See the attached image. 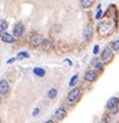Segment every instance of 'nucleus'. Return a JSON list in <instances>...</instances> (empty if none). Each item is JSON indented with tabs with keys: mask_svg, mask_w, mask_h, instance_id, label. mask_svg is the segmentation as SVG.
<instances>
[{
	"mask_svg": "<svg viewBox=\"0 0 119 123\" xmlns=\"http://www.w3.org/2000/svg\"><path fill=\"white\" fill-rule=\"evenodd\" d=\"M39 111H40V110H39V107H36V109L33 111V116H36V115L39 113Z\"/></svg>",
	"mask_w": 119,
	"mask_h": 123,
	"instance_id": "nucleus-23",
	"label": "nucleus"
},
{
	"mask_svg": "<svg viewBox=\"0 0 119 123\" xmlns=\"http://www.w3.org/2000/svg\"><path fill=\"white\" fill-rule=\"evenodd\" d=\"M15 60H16V58H11V59H9V60H7V64H11V63H13Z\"/></svg>",
	"mask_w": 119,
	"mask_h": 123,
	"instance_id": "nucleus-24",
	"label": "nucleus"
},
{
	"mask_svg": "<svg viewBox=\"0 0 119 123\" xmlns=\"http://www.w3.org/2000/svg\"><path fill=\"white\" fill-rule=\"evenodd\" d=\"M83 37H84L87 41H89V40L93 37V27H91L90 24H88V25L84 27V30H83Z\"/></svg>",
	"mask_w": 119,
	"mask_h": 123,
	"instance_id": "nucleus-6",
	"label": "nucleus"
},
{
	"mask_svg": "<svg viewBox=\"0 0 119 123\" xmlns=\"http://www.w3.org/2000/svg\"><path fill=\"white\" fill-rule=\"evenodd\" d=\"M57 94H58V92H57L55 88H51V89L48 91V98H49V99H54V98L57 97Z\"/></svg>",
	"mask_w": 119,
	"mask_h": 123,
	"instance_id": "nucleus-15",
	"label": "nucleus"
},
{
	"mask_svg": "<svg viewBox=\"0 0 119 123\" xmlns=\"http://www.w3.org/2000/svg\"><path fill=\"white\" fill-rule=\"evenodd\" d=\"M55 117L57 119H64L66 117V110L64 107H58L55 111Z\"/></svg>",
	"mask_w": 119,
	"mask_h": 123,
	"instance_id": "nucleus-9",
	"label": "nucleus"
},
{
	"mask_svg": "<svg viewBox=\"0 0 119 123\" xmlns=\"http://www.w3.org/2000/svg\"><path fill=\"white\" fill-rule=\"evenodd\" d=\"M97 77V73L95 70H88L85 74H84V81L85 82H93L95 81Z\"/></svg>",
	"mask_w": 119,
	"mask_h": 123,
	"instance_id": "nucleus-5",
	"label": "nucleus"
},
{
	"mask_svg": "<svg viewBox=\"0 0 119 123\" xmlns=\"http://www.w3.org/2000/svg\"><path fill=\"white\" fill-rule=\"evenodd\" d=\"M101 16H102L101 5H97V12H96V16H95V18H96V19H100V18H101Z\"/></svg>",
	"mask_w": 119,
	"mask_h": 123,
	"instance_id": "nucleus-19",
	"label": "nucleus"
},
{
	"mask_svg": "<svg viewBox=\"0 0 119 123\" xmlns=\"http://www.w3.org/2000/svg\"><path fill=\"white\" fill-rule=\"evenodd\" d=\"M93 52H94V54H97V53H99V46H97V45L94 46V51H93Z\"/></svg>",
	"mask_w": 119,
	"mask_h": 123,
	"instance_id": "nucleus-22",
	"label": "nucleus"
},
{
	"mask_svg": "<svg viewBox=\"0 0 119 123\" xmlns=\"http://www.w3.org/2000/svg\"><path fill=\"white\" fill-rule=\"evenodd\" d=\"M94 3V0H81V6L84 9H89Z\"/></svg>",
	"mask_w": 119,
	"mask_h": 123,
	"instance_id": "nucleus-12",
	"label": "nucleus"
},
{
	"mask_svg": "<svg viewBox=\"0 0 119 123\" xmlns=\"http://www.w3.org/2000/svg\"><path fill=\"white\" fill-rule=\"evenodd\" d=\"M79 95H81V89H79V88H74V89L70 91V93L68 94V100H69L70 103H75V101L78 100Z\"/></svg>",
	"mask_w": 119,
	"mask_h": 123,
	"instance_id": "nucleus-2",
	"label": "nucleus"
},
{
	"mask_svg": "<svg viewBox=\"0 0 119 123\" xmlns=\"http://www.w3.org/2000/svg\"><path fill=\"white\" fill-rule=\"evenodd\" d=\"M1 40H3L4 42H7V43H12V42L15 41L13 36L10 35V34H7V33H3V34H1Z\"/></svg>",
	"mask_w": 119,
	"mask_h": 123,
	"instance_id": "nucleus-10",
	"label": "nucleus"
},
{
	"mask_svg": "<svg viewBox=\"0 0 119 123\" xmlns=\"http://www.w3.org/2000/svg\"><path fill=\"white\" fill-rule=\"evenodd\" d=\"M112 49L115 51V52H119V39L118 40H114L112 42Z\"/></svg>",
	"mask_w": 119,
	"mask_h": 123,
	"instance_id": "nucleus-16",
	"label": "nucleus"
},
{
	"mask_svg": "<svg viewBox=\"0 0 119 123\" xmlns=\"http://www.w3.org/2000/svg\"><path fill=\"white\" fill-rule=\"evenodd\" d=\"M41 48L45 49V51H49V49H52V42H51L49 40L45 39L43 42H42V45H41Z\"/></svg>",
	"mask_w": 119,
	"mask_h": 123,
	"instance_id": "nucleus-11",
	"label": "nucleus"
},
{
	"mask_svg": "<svg viewBox=\"0 0 119 123\" xmlns=\"http://www.w3.org/2000/svg\"><path fill=\"white\" fill-rule=\"evenodd\" d=\"M17 57H18L19 59H23V58H29V53H28V52H19Z\"/></svg>",
	"mask_w": 119,
	"mask_h": 123,
	"instance_id": "nucleus-20",
	"label": "nucleus"
},
{
	"mask_svg": "<svg viewBox=\"0 0 119 123\" xmlns=\"http://www.w3.org/2000/svg\"><path fill=\"white\" fill-rule=\"evenodd\" d=\"M107 109L112 112V113H117L118 112V110H119V100H118V98H115V97H113V98H111L108 101H107Z\"/></svg>",
	"mask_w": 119,
	"mask_h": 123,
	"instance_id": "nucleus-1",
	"label": "nucleus"
},
{
	"mask_svg": "<svg viewBox=\"0 0 119 123\" xmlns=\"http://www.w3.org/2000/svg\"><path fill=\"white\" fill-rule=\"evenodd\" d=\"M45 123H55V122H54V121H52V119H48V121H47V122H45Z\"/></svg>",
	"mask_w": 119,
	"mask_h": 123,
	"instance_id": "nucleus-25",
	"label": "nucleus"
},
{
	"mask_svg": "<svg viewBox=\"0 0 119 123\" xmlns=\"http://www.w3.org/2000/svg\"><path fill=\"white\" fill-rule=\"evenodd\" d=\"M43 40H45V37L42 35H40V34H36V33L30 36V43L33 46H41Z\"/></svg>",
	"mask_w": 119,
	"mask_h": 123,
	"instance_id": "nucleus-3",
	"label": "nucleus"
},
{
	"mask_svg": "<svg viewBox=\"0 0 119 123\" xmlns=\"http://www.w3.org/2000/svg\"><path fill=\"white\" fill-rule=\"evenodd\" d=\"M77 81H78V76H77V75H74V76L71 77V81L69 82V86H70V87H74Z\"/></svg>",
	"mask_w": 119,
	"mask_h": 123,
	"instance_id": "nucleus-17",
	"label": "nucleus"
},
{
	"mask_svg": "<svg viewBox=\"0 0 119 123\" xmlns=\"http://www.w3.org/2000/svg\"><path fill=\"white\" fill-rule=\"evenodd\" d=\"M9 88H10V86H9V82L6 80L0 81V94H6Z\"/></svg>",
	"mask_w": 119,
	"mask_h": 123,
	"instance_id": "nucleus-8",
	"label": "nucleus"
},
{
	"mask_svg": "<svg viewBox=\"0 0 119 123\" xmlns=\"http://www.w3.org/2000/svg\"><path fill=\"white\" fill-rule=\"evenodd\" d=\"M23 31H24V27L22 23H17L15 25V29H13V35L16 37H21L23 35Z\"/></svg>",
	"mask_w": 119,
	"mask_h": 123,
	"instance_id": "nucleus-7",
	"label": "nucleus"
},
{
	"mask_svg": "<svg viewBox=\"0 0 119 123\" xmlns=\"http://www.w3.org/2000/svg\"><path fill=\"white\" fill-rule=\"evenodd\" d=\"M6 29H7V22L6 21H1L0 22V33L6 30Z\"/></svg>",
	"mask_w": 119,
	"mask_h": 123,
	"instance_id": "nucleus-18",
	"label": "nucleus"
},
{
	"mask_svg": "<svg viewBox=\"0 0 119 123\" xmlns=\"http://www.w3.org/2000/svg\"><path fill=\"white\" fill-rule=\"evenodd\" d=\"M112 58H113V52H112V49L108 48V47H106V48L102 51V53H101V59H102V62H105V63H108V62L112 60Z\"/></svg>",
	"mask_w": 119,
	"mask_h": 123,
	"instance_id": "nucleus-4",
	"label": "nucleus"
},
{
	"mask_svg": "<svg viewBox=\"0 0 119 123\" xmlns=\"http://www.w3.org/2000/svg\"><path fill=\"white\" fill-rule=\"evenodd\" d=\"M95 69L103 70V63H102V62H96V63H95Z\"/></svg>",
	"mask_w": 119,
	"mask_h": 123,
	"instance_id": "nucleus-21",
	"label": "nucleus"
},
{
	"mask_svg": "<svg viewBox=\"0 0 119 123\" xmlns=\"http://www.w3.org/2000/svg\"><path fill=\"white\" fill-rule=\"evenodd\" d=\"M34 74L37 75V76H40V77H42V76H45L46 71H45L42 68H35V69H34Z\"/></svg>",
	"mask_w": 119,
	"mask_h": 123,
	"instance_id": "nucleus-14",
	"label": "nucleus"
},
{
	"mask_svg": "<svg viewBox=\"0 0 119 123\" xmlns=\"http://www.w3.org/2000/svg\"><path fill=\"white\" fill-rule=\"evenodd\" d=\"M108 29V22H102L100 25H99V31L100 33H105V30H107Z\"/></svg>",
	"mask_w": 119,
	"mask_h": 123,
	"instance_id": "nucleus-13",
	"label": "nucleus"
}]
</instances>
